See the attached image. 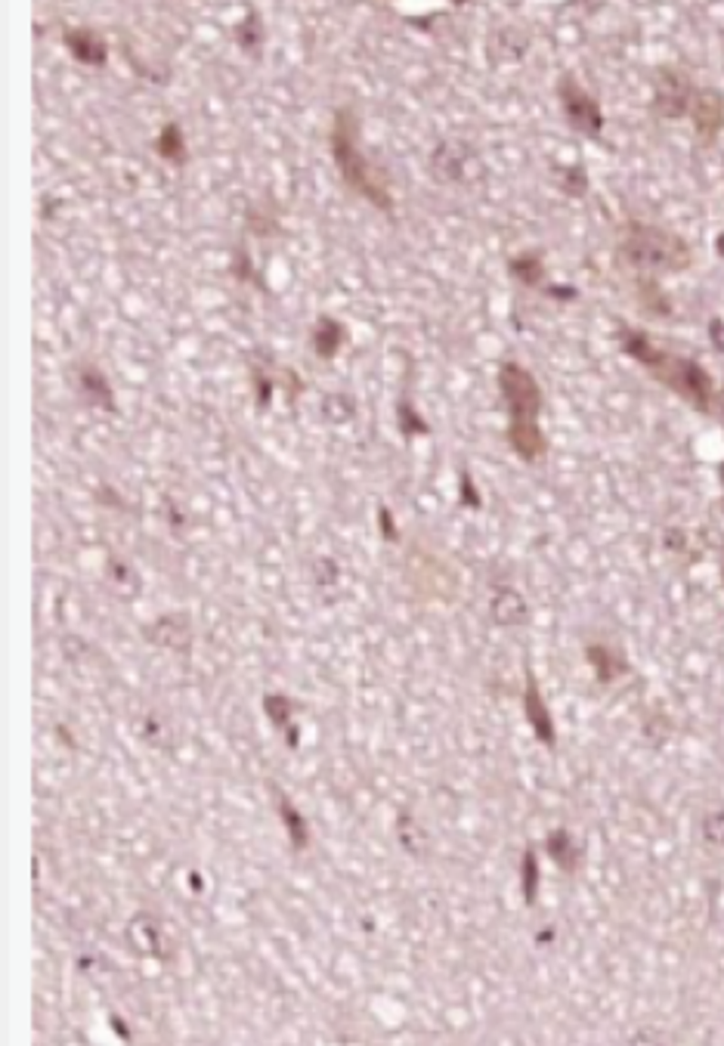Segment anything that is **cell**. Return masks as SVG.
Returning a JSON list of instances; mask_svg holds the SVG:
<instances>
[{"label": "cell", "mask_w": 724, "mask_h": 1046, "mask_svg": "<svg viewBox=\"0 0 724 1046\" xmlns=\"http://www.w3.org/2000/svg\"><path fill=\"white\" fill-rule=\"evenodd\" d=\"M431 171L440 183H468L477 177V152L461 140L440 143L431 155Z\"/></svg>", "instance_id": "cell-7"}, {"label": "cell", "mask_w": 724, "mask_h": 1046, "mask_svg": "<svg viewBox=\"0 0 724 1046\" xmlns=\"http://www.w3.org/2000/svg\"><path fill=\"white\" fill-rule=\"evenodd\" d=\"M81 388L90 399H97V403H103V406H112V390H108L106 378L99 375L97 369H90V366L81 369Z\"/></svg>", "instance_id": "cell-17"}, {"label": "cell", "mask_w": 724, "mask_h": 1046, "mask_svg": "<svg viewBox=\"0 0 724 1046\" xmlns=\"http://www.w3.org/2000/svg\"><path fill=\"white\" fill-rule=\"evenodd\" d=\"M687 118L693 121V127H697V134L703 136V143H712L724 127V97L715 90V87L693 90Z\"/></svg>", "instance_id": "cell-8"}, {"label": "cell", "mask_w": 724, "mask_h": 1046, "mask_svg": "<svg viewBox=\"0 0 724 1046\" xmlns=\"http://www.w3.org/2000/svg\"><path fill=\"white\" fill-rule=\"evenodd\" d=\"M589 659H591V666H595V669H598L600 678H613V675H617V672H622V663H617V659L610 657V650L600 648V644H591V648H589Z\"/></svg>", "instance_id": "cell-19"}, {"label": "cell", "mask_w": 724, "mask_h": 1046, "mask_svg": "<svg viewBox=\"0 0 724 1046\" xmlns=\"http://www.w3.org/2000/svg\"><path fill=\"white\" fill-rule=\"evenodd\" d=\"M526 601L520 598L517 592H511V588H502V592L492 598V616H496V622H502V626H520V622L526 620Z\"/></svg>", "instance_id": "cell-13"}, {"label": "cell", "mask_w": 724, "mask_h": 1046, "mask_svg": "<svg viewBox=\"0 0 724 1046\" xmlns=\"http://www.w3.org/2000/svg\"><path fill=\"white\" fill-rule=\"evenodd\" d=\"M341 341H344V325L338 322V319H331V316H320V322L313 325V347H316V353H320L322 360H329V356L338 353Z\"/></svg>", "instance_id": "cell-14"}, {"label": "cell", "mask_w": 724, "mask_h": 1046, "mask_svg": "<svg viewBox=\"0 0 724 1046\" xmlns=\"http://www.w3.org/2000/svg\"><path fill=\"white\" fill-rule=\"evenodd\" d=\"M715 245H719V254H721V257H724V232H721V236H719V238H715Z\"/></svg>", "instance_id": "cell-23"}, {"label": "cell", "mask_w": 724, "mask_h": 1046, "mask_svg": "<svg viewBox=\"0 0 724 1046\" xmlns=\"http://www.w3.org/2000/svg\"><path fill=\"white\" fill-rule=\"evenodd\" d=\"M619 344L632 360L647 366L656 381H663L669 390H675L693 409L712 412L715 388H712V378H709V372L700 362L663 350V347H656L654 341H650V335H644L638 329H619Z\"/></svg>", "instance_id": "cell-1"}, {"label": "cell", "mask_w": 724, "mask_h": 1046, "mask_svg": "<svg viewBox=\"0 0 724 1046\" xmlns=\"http://www.w3.org/2000/svg\"><path fill=\"white\" fill-rule=\"evenodd\" d=\"M498 390L511 412V421H539L542 388L530 369H524L520 362H505L498 369Z\"/></svg>", "instance_id": "cell-4"}, {"label": "cell", "mask_w": 724, "mask_h": 1046, "mask_svg": "<svg viewBox=\"0 0 724 1046\" xmlns=\"http://www.w3.org/2000/svg\"><path fill=\"white\" fill-rule=\"evenodd\" d=\"M508 443H511L514 453L526 462H535L545 455V434H542L539 421H511Z\"/></svg>", "instance_id": "cell-9"}, {"label": "cell", "mask_w": 724, "mask_h": 1046, "mask_svg": "<svg viewBox=\"0 0 724 1046\" xmlns=\"http://www.w3.org/2000/svg\"><path fill=\"white\" fill-rule=\"evenodd\" d=\"M331 158H335L344 183L350 186L353 192L362 195L368 205L384 210V214H394V195H390L378 168L368 164V158L362 155L359 121L350 108H338L335 121H331Z\"/></svg>", "instance_id": "cell-3"}, {"label": "cell", "mask_w": 724, "mask_h": 1046, "mask_svg": "<svg viewBox=\"0 0 724 1046\" xmlns=\"http://www.w3.org/2000/svg\"><path fill=\"white\" fill-rule=\"evenodd\" d=\"M62 41L78 62H84V65H103L106 62V53H108L106 41L99 38L93 28H71V32H65Z\"/></svg>", "instance_id": "cell-10"}, {"label": "cell", "mask_w": 724, "mask_h": 1046, "mask_svg": "<svg viewBox=\"0 0 724 1046\" xmlns=\"http://www.w3.org/2000/svg\"><path fill=\"white\" fill-rule=\"evenodd\" d=\"M526 715H530V724L535 728V733H539V740H545V743H554L552 715H548L545 703H542L539 685H535L533 675H530V678H526Z\"/></svg>", "instance_id": "cell-11"}, {"label": "cell", "mask_w": 724, "mask_h": 1046, "mask_svg": "<svg viewBox=\"0 0 724 1046\" xmlns=\"http://www.w3.org/2000/svg\"><path fill=\"white\" fill-rule=\"evenodd\" d=\"M548 294H552V297H567V301H576V288L554 285V288H548Z\"/></svg>", "instance_id": "cell-22"}, {"label": "cell", "mask_w": 724, "mask_h": 1046, "mask_svg": "<svg viewBox=\"0 0 724 1046\" xmlns=\"http://www.w3.org/2000/svg\"><path fill=\"white\" fill-rule=\"evenodd\" d=\"M709 338H712V347L719 353H724V322L719 316L712 319V322H709Z\"/></svg>", "instance_id": "cell-21"}, {"label": "cell", "mask_w": 724, "mask_h": 1046, "mask_svg": "<svg viewBox=\"0 0 724 1046\" xmlns=\"http://www.w3.org/2000/svg\"><path fill=\"white\" fill-rule=\"evenodd\" d=\"M557 186L563 189L567 195H585V189H589V177H585V168H579V164H570V168H557Z\"/></svg>", "instance_id": "cell-18"}, {"label": "cell", "mask_w": 724, "mask_h": 1046, "mask_svg": "<svg viewBox=\"0 0 724 1046\" xmlns=\"http://www.w3.org/2000/svg\"><path fill=\"white\" fill-rule=\"evenodd\" d=\"M703 836L712 845H724V815H712L703 824Z\"/></svg>", "instance_id": "cell-20"}, {"label": "cell", "mask_w": 724, "mask_h": 1046, "mask_svg": "<svg viewBox=\"0 0 724 1046\" xmlns=\"http://www.w3.org/2000/svg\"><path fill=\"white\" fill-rule=\"evenodd\" d=\"M619 260L641 276L684 273L693 264V251L678 232L656 223L628 220L619 236Z\"/></svg>", "instance_id": "cell-2"}, {"label": "cell", "mask_w": 724, "mask_h": 1046, "mask_svg": "<svg viewBox=\"0 0 724 1046\" xmlns=\"http://www.w3.org/2000/svg\"><path fill=\"white\" fill-rule=\"evenodd\" d=\"M638 294H641V301H644V310H650L654 316H665L672 310L669 307V297L660 292V285H656L654 276H641V279H638Z\"/></svg>", "instance_id": "cell-16"}, {"label": "cell", "mask_w": 724, "mask_h": 1046, "mask_svg": "<svg viewBox=\"0 0 724 1046\" xmlns=\"http://www.w3.org/2000/svg\"><path fill=\"white\" fill-rule=\"evenodd\" d=\"M155 152H158V158H164V162H171V164H183L186 162V136H183V130H180V125H164L162 127V134H158V140H155Z\"/></svg>", "instance_id": "cell-15"}, {"label": "cell", "mask_w": 724, "mask_h": 1046, "mask_svg": "<svg viewBox=\"0 0 724 1046\" xmlns=\"http://www.w3.org/2000/svg\"><path fill=\"white\" fill-rule=\"evenodd\" d=\"M697 87L691 84L684 69L675 65H663L654 78V108L663 118H687L691 112V99Z\"/></svg>", "instance_id": "cell-6"}, {"label": "cell", "mask_w": 724, "mask_h": 1046, "mask_svg": "<svg viewBox=\"0 0 724 1046\" xmlns=\"http://www.w3.org/2000/svg\"><path fill=\"white\" fill-rule=\"evenodd\" d=\"M557 99H561V108L570 125H573V130H579V134L585 136H600L604 112H600L598 99L591 97L573 75H563L561 81H557Z\"/></svg>", "instance_id": "cell-5"}, {"label": "cell", "mask_w": 724, "mask_h": 1046, "mask_svg": "<svg viewBox=\"0 0 724 1046\" xmlns=\"http://www.w3.org/2000/svg\"><path fill=\"white\" fill-rule=\"evenodd\" d=\"M508 273L520 282V285H530V288H539L548 276L545 264H542V254H535V251H524V254H517V257H511Z\"/></svg>", "instance_id": "cell-12"}]
</instances>
